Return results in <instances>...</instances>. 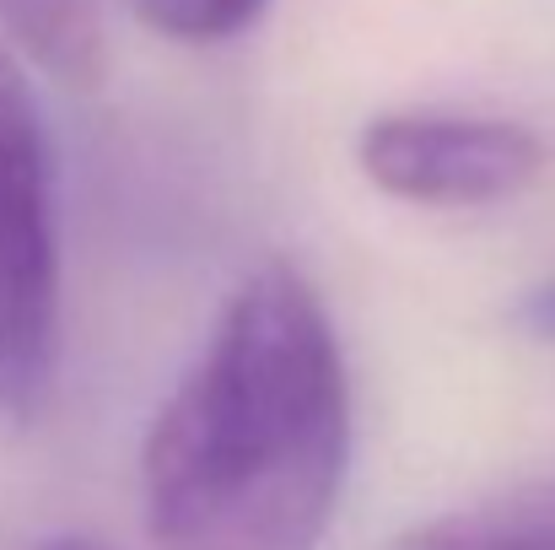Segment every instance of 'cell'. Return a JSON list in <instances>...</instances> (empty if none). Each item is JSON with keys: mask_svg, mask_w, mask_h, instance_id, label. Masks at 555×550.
Listing matches in <instances>:
<instances>
[{"mask_svg": "<svg viewBox=\"0 0 555 550\" xmlns=\"http://www.w3.org/2000/svg\"><path fill=\"white\" fill-rule=\"evenodd\" d=\"M346 464L340 335L302 270L264 265L146 432V529L163 550H319Z\"/></svg>", "mask_w": 555, "mask_h": 550, "instance_id": "cell-1", "label": "cell"}, {"mask_svg": "<svg viewBox=\"0 0 555 550\" xmlns=\"http://www.w3.org/2000/svg\"><path fill=\"white\" fill-rule=\"evenodd\" d=\"M60 367L54 168L33 87L0 38V415L43 410Z\"/></svg>", "mask_w": 555, "mask_h": 550, "instance_id": "cell-2", "label": "cell"}, {"mask_svg": "<svg viewBox=\"0 0 555 550\" xmlns=\"http://www.w3.org/2000/svg\"><path fill=\"white\" fill-rule=\"evenodd\" d=\"M357 163L383 194L410 205H496L545 174V146L518 119L393 108L367 119Z\"/></svg>", "mask_w": 555, "mask_h": 550, "instance_id": "cell-3", "label": "cell"}, {"mask_svg": "<svg viewBox=\"0 0 555 550\" xmlns=\"http://www.w3.org/2000/svg\"><path fill=\"white\" fill-rule=\"evenodd\" d=\"M0 27L65 87H98L103 76L98 0H0Z\"/></svg>", "mask_w": 555, "mask_h": 550, "instance_id": "cell-4", "label": "cell"}, {"mask_svg": "<svg viewBox=\"0 0 555 550\" xmlns=\"http://www.w3.org/2000/svg\"><path fill=\"white\" fill-rule=\"evenodd\" d=\"M388 550H555V486L415 524Z\"/></svg>", "mask_w": 555, "mask_h": 550, "instance_id": "cell-5", "label": "cell"}, {"mask_svg": "<svg viewBox=\"0 0 555 550\" xmlns=\"http://www.w3.org/2000/svg\"><path fill=\"white\" fill-rule=\"evenodd\" d=\"M152 33L184 38V43H216L259 22L270 0H125Z\"/></svg>", "mask_w": 555, "mask_h": 550, "instance_id": "cell-6", "label": "cell"}, {"mask_svg": "<svg viewBox=\"0 0 555 550\" xmlns=\"http://www.w3.org/2000/svg\"><path fill=\"white\" fill-rule=\"evenodd\" d=\"M518 319L540 335V341H555V276L540 286V292H529L524 297V308H518Z\"/></svg>", "mask_w": 555, "mask_h": 550, "instance_id": "cell-7", "label": "cell"}, {"mask_svg": "<svg viewBox=\"0 0 555 550\" xmlns=\"http://www.w3.org/2000/svg\"><path fill=\"white\" fill-rule=\"evenodd\" d=\"M38 550H108V546H92V540H76V535H65V540H49V546Z\"/></svg>", "mask_w": 555, "mask_h": 550, "instance_id": "cell-8", "label": "cell"}]
</instances>
